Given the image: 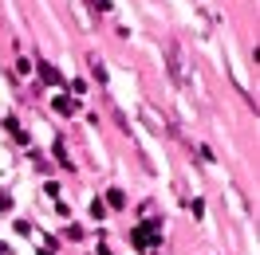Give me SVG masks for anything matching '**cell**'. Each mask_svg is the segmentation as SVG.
Listing matches in <instances>:
<instances>
[{"instance_id": "cell-1", "label": "cell", "mask_w": 260, "mask_h": 255, "mask_svg": "<svg viewBox=\"0 0 260 255\" xmlns=\"http://www.w3.org/2000/svg\"><path fill=\"white\" fill-rule=\"evenodd\" d=\"M166 59H170V75L178 87H189V67H185V55H181V44H166Z\"/></svg>"}, {"instance_id": "cell-2", "label": "cell", "mask_w": 260, "mask_h": 255, "mask_svg": "<svg viewBox=\"0 0 260 255\" xmlns=\"http://www.w3.org/2000/svg\"><path fill=\"white\" fill-rule=\"evenodd\" d=\"M130 239H134L142 251H146V247H158V243H162V228H146V224H142V228L130 232Z\"/></svg>"}, {"instance_id": "cell-5", "label": "cell", "mask_w": 260, "mask_h": 255, "mask_svg": "<svg viewBox=\"0 0 260 255\" xmlns=\"http://www.w3.org/2000/svg\"><path fill=\"white\" fill-rule=\"evenodd\" d=\"M107 204H111V208H126V196H122L118 189H111V192H107Z\"/></svg>"}, {"instance_id": "cell-6", "label": "cell", "mask_w": 260, "mask_h": 255, "mask_svg": "<svg viewBox=\"0 0 260 255\" xmlns=\"http://www.w3.org/2000/svg\"><path fill=\"white\" fill-rule=\"evenodd\" d=\"M87 63H91V71H95V79H99V82H107V67L99 63L95 55H91V59H87Z\"/></svg>"}, {"instance_id": "cell-4", "label": "cell", "mask_w": 260, "mask_h": 255, "mask_svg": "<svg viewBox=\"0 0 260 255\" xmlns=\"http://www.w3.org/2000/svg\"><path fill=\"white\" fill-rule=\"evenodd\" d=\"M51 106H55V114H75V110H79V102H75V98H67V95H59Z\"/></svg>"}, {"instance_id": "cell-3", "label": "cell", "mask_w": 260, "mask_h": 255, "mask_svg": "<svg viewBox=\"0 0 260 255\" xmlns=\"http://www.w3.org/2000/svg\"><path fill=\"white\" fill-rule=\"evenodd\" d=\"M40 79L51 82V87H59V82H63V75H59V71H55L51 63H44V59H40Z\"/></svg>"}]
</instances>
